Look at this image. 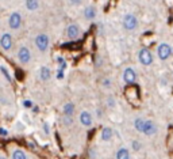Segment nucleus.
I'll return each mask as SVG.
<instances>
[{
	"instance_id": "obj_15",
	"label": "nucleus",
	"mask_w": 173,
	"mask_h": 159,
	"mask_svg": "<svg viewBox=\"0 0 173 159\" xmlns=\"http://www.w3.org/2000/svg\"><path fill=\"white\" fill-rule=\"evenodd\" d=\"M111 137H112V129L108 128V126L103 128V131H102V140L108 142V140H111Z\"/></svg>"
},
{
	"instance_id": "obj_2",
	"label": "nucleus",
	"mask_w": 173,
	"mask_h": 159,
	"mask_svg": "<svg viewBox=\"0 0 173 159\" xmlns=\"http://www.w3.org/2000/svg\"><path fill=\"white\" fill-rule=\"evenodd\" d=\"M138 59H139V63L143 65H150L153 63V55L147 48H142L138 53Z\"/></svg>"
},
{
	"instance_id": "obj_30",
	"label": "nucleus",
	"mask_w": 173,
	"mask_h": 159,
	"mask_svg": "<svg viewBox=\"0 0 173 159\" xmlns=\"http://www.w3.org/2000/svg\"><path fill=\"white\" fill-rule=\"evenodd\" d=\"M97 116H99V117H102V110H100V109L97 110Z\"/></svg>"
},
{
	"instance_id": "obj_6",
	"label": "nucleus",
	"mask_w": 173,
	"mask_h": 159,
	"mask_svg": "<svg viewBox=\"0 0 173 159\" xmlns=\"http://www.w3.org/2000/svg\"><path fill=\"white\" fill-rule=\"evenodd\" d=\"M18 57H19V61L22 64H27L30 60H31V53H30L29 48L26 46H20L18 50Z\"/></svg>"
},
{
	"instance_id": "obj_8",
	"label": "nucleus",
	"mask_w": 173,
	"mask_h": 159,
	"mask_svg": "<svg viewBox=\"0 0 173 159\" xmlns=\"http://www.w3.org/2000/svg\"><path fill=\"white\" fill-rule=\"evenodd\" d=\"M66 34H68V37H69L70 40H76L78 36H80V29H78V26H77V25L72 23V25L68 26V29H66Z\"/></svg>"
},
{
	"instance_id": "obj_13",
	"label": "nucleus",
	"mask_w": 173,
	"mask_h": 159,
	"mask_svg": "<svg viewBox=\"0 0 173 159\" xmlns=\"http://www.w3.org/2000/svg\"><path fill=\"white\" fill-rule=\"evenodd\" d=\"M73 113H74V105H73L72 102H68V103H65V106H64V116H66V117H73Z\"/></svg>"
},
{
	"instance_id": "obj_20",
	"label": "nucleus",
	"mask_w": 173,
	"mask_h": 159,
	"mask_svg": "<svg viewBox=\"0 0 173 159\" xmlns=\"http://www.w3.org/2000/svg\"><path fill=\"white\" fill-rule=\"evenodd\" d=\"M62 122H64V125H66V126L72 125L73 117H66V116H64V118H62Z\"/></svg>"
},
{
	"instance_id": "obj_16",
	"label": "nucleus",
	"mask_w": 173,
	"mask_h": 159,
	"mask_svg": "<svg viewBox=\"0 0 173 159\" xmlns=\"http://www.w3.org/2000/svg\"><path fill=\"white\" fill-rule=\"evenodd\" d=\"M50 69L47 68V67H42L41 68V72H39V76H41V79L42 80H47V79H50Z\"/></svg>"
},
{
	"instance_id": "obj_27",
	"label": "nucleus",
	"mask_w": 173,
	"mask_h": 159,
	"mask_svg": "<svg viewBox=\"0 0 173 159\" xmlns=\"http://www.w3.org/2000/svg\"><path fill=\"white\" fill-rule=\"evenodd\" d=\"M0 135H3V136H5V135H7V132H5V129H0Z\"/></svg>"
},
{
	"instance_id": "obj_1",
	"label": "nucleus",
	"mask_w": 173,
	"mask_h": 159,
	"mask_svg": "<svg viewBox=\"0 0 173 159\" xmlns=\"http://www.w3.org/2000/svg\"><path fill=\"white\" fill-rule=\"evenodd\" d=\"M138 26V19L134 14H126L123 17V27L126 30H135Z\"/></svg>"
},
{
	"instance_id": "obj_28",
	"label": "nucleus",
	"mask_w": 173,
	"mask_h": 159,
	"mask_svg": "<svg viewBox=\"0 0 173 159\" xmlns=\"http://www.w3.org/2000/svg\"><path fill=\"white\" fill-rule=\"evenodd\" d=\"M45 131H46V133H49V126H47V124H45Z\"/></svg>"
},
{
	"instance_id": "obj_24",
	"label": "nucleus",
	"mask_w": 173,
	"mask_h": 159,
	"mask_svg": "<svg viewBox=\"0 0 173 159\" xmlns=\"http://www.w3.org/2000/svg\"><path fill=\"white\" fill-rule=\"evenodd\" d=\"M103 86H104V87H110V86H111V80L110 79H104V80H103Z\"/></svg>"
},
{
	"instance_id": "obj_10",
	"label": "nucleus",
	"mask_w": 173,
	"mask_h": 159,
	"mask_svg": "<svg viewBox=\"0 0 173 159\" xmlns=\"http://www.w3.org/2000/svg\"><path fill=\"white\" fill-rule=\"evenodd\" d=\"M80 122H81V125H84V126H91L92 125V116H91V113L86 112V110L81 112Z\"/></svg>"
},
{
	"instance_id": "obj_18",
	"label": "nucleus",
	"mask_w": 173,
	"mask_h": 159,
	"mask_svg": "<svg viewBox=\"0 0 173 159\" xmlns=\"http://www.w3.org/2000/svg\"><path fill=\"white\" fill-rule=\"evenodd\" d=\"M12 159H26V154L22 150H15L12 152Z\"/></svg>"
},
{
	"instance_id": "obj_17",
	"label": "nucleus",
	"mask_w": 173,
	"mask_h": 159,
	"mask_svg": "<svg viewBox=\"0 0 173 159\" xmlns=\"http://www.w3.org/2000/svg\"><path fill=\"white\" fill-rule=\"evenodd\" d=\"M38 6H39V2H37V0H29V2H26V7H27V10H30V11L37 10Z\"/></svg>"
},
{
	"instance_id": "obj_21",
	"label": "nucleus",
	"mask_w": 173,
	"mask_h": 159,
	"mask_svg": "<svg viewBox=\"0 0 173 159\" xmlns=\"http://www.w3.org/2000/svg\"><path fill=\"white\" fill-rule=\"evenodd\" d=\"M141 147H142V145H141V143L138 142V140H134V142H132V150L134 151H139Z\"/></svg>"
},
{
	"instance_id": "obj_11",
	"label": "nucleus",
	"mask_w": 173,
	"mask_h": 159,
	"mask_svg": "<svg viewBox=\"0 0 173 159\" xmlns=\"http://www.w3.org/2000/svg\"><path fill=\"white\" fill-rule=\"evenodd\" d=\"M142 133H145L146 136H150V135L156 133V125H154L153 121H145Z\"/></svg>"
},
{
	"instance_id": "obj_12",
	"label": "nucleus",
	"mask_w": 173,
	"mask_h": 159,
	"mask_svg": "<svg viewBox=\"0 0 173 159\" xmlns=\"http://www.w3.org/2000/svg\"><path fill=\"white\" fill-rule=\"evenodd\" d=\"M96 8H95L93 6H88L85 8V11H84V17L86 18V19H89V21H92V19H95V17H96Z\"/></svg>"
},
{
	"instance_id": "obj_5",
	"label": "nucleus",
	"mask_w": 173,
	"mask_h": 159,
	"mask_svg": "<svg viewBox=\"0 0 173 159\" xmlns=\"http://www.w3.org/2000/svg\"><path fill=\"white\" fill-rule=\"evenodd\" d=\"M22 25V17L19 12H12L11 14V17L8 18V26H10L11 29H14V30H18L19 27H20Z\"/></svg>"
},
{
	"instance_id": "obj_25",
	"label": "nucleus",
	"mask_w": 173,
	"mask_h": 159,
	"mask_svg": "<svg viewBox=\"0 0 173 159\" xmlns=\"http://www.w3.org/2000/svg\"><path fill=\"white\" fill-rule=\"evenodd\" d=\"M102 65V57L100 56H97V59H96V67H100Z\"/></svg>"
},
{
	"instance_id": "obj_3",
	"label": "nucleus",
	"mask_w": 173,
	"mask_h": 159,
	"mask_svg": "<svg viewBox=\"0 0 173 159\" xmlns=\"http://www.w3.org/2000/svg\"><path fill=\"white\" fill-rule=\"evenodd\" d=\"M35 45L41 52H46L49 48V37L46 34H38L35 38Z\"/></svg>"
},
{
	"instance_id": "obj_14",
	"label": "nucleus",
	"mask_w": 173,
	"mask_h": 159,
	"mask_svg": "<svg viewBox=\"0 0 173 159\" xmlns=\"http://www.w3.org/2000/svg\"><path fill=\"white\" fill-rule=\"evenodd\" d=\"M116 159H130V152L127 148L122 147L118 150V152H116Z\"/></svg>"
},
{
	"instance_id": "obj_7",
	"label": "nucleus",
	"mask_w": 173,
	"mask_h": 159,
	"mask_svg": "<svg viewBox=\"0 0 173 159\" xmlns=\"http://www.w3.org/2000/svg\"><path fill=\"white\" fill-rule=\"evenodd\" d=\"M0 46L3 48V50H10L12 48V37L11 34L4 33L0 38Z\"/></svg>"
},
{
	"instance_id": "obj_19",
	"label": "nucleus",
	"mask_w": 173,
	"mask_h": 159,
	"mask_svg": "<svg viewBox=\"0 0 173 159\" xmlns=\"http://www.w3.org/2000/svg\"><path fill=\"white\" fill-rule=\"evenodd\" d=\"M143 124H145V121H143L142 118H137V120H135V122H134L135 129H137L138 132H142L143 131Z\"/></svg>"
},
{
	"instance_id": "obj_29",
	"label": "nucleus",
	"mask_w": 173,
	"mask_h": 159,
	"mask_svg": "<svg viewBox=\"0 0 173 159\" xmlns=\"http://www.w3.org/2000/svg\"><path fill=\"white\" fill-rule=\"evenodd\" d=\"M91 158H95V151L91 150Z\"/></svg>"
},
{
	"instance_id": "obj_4",
	"label": "nucleus",
	"mask_w": 173,
	"mask_h": 159,
	"mask_svg": "<svg viewBox=\"0 0 173 159\" xmlns=\"http://www.w3.org/2000/svg\"><path fill=\"white\" fill-rule=\"evenodd\" d=\"M157 55H158V57L161 59V60H168V59L170 57V55H172V48H170L169 44H161L158 46V49H157Z\"/></svg>"
},
{
	"instance_id": "obj_23",
	"label": "nucleus",
	"mask_w": 173,
	"mask_h": 159,
	"mask_svg": "<svg viewBox=\"0 0 173 159\" xmlns=\"http://www.w3.org/2000/svg\"><path fill=\"white\" fill-rule=\"evenodd\" d=\"M107 105H108L110 107H114V106H115V101H114V97H108Z\"/></svg>"
},
{
	"instance_id": "obj_9",
	"label": "nucleus",
	"mask_w": 173,
	"mask_h": 159,
	"mask_svg": "<svg viewBox=\"0 0 173 159\" xmlns=\"http://www.w3.org/2000/svg\"><path fill=\"white\" fill-rule=\"evenodd\" d=\"M123 79L127 84H131L135 82V72L132 68H126L123 72Z\"/></svg>"
},
{
	"instance_id": "obj_22",
	"label": "nucleus",
	"mask_w": 173,
	"mask_h": 159,
	"mask_svg": "<svg viewBox=\"0 0 173 159\" xmlns=\"http://www.w3.org/2000/svg\"><path fill=\"white\" fill-rule=\"evenodd\" d=\"M0 71L3 72V75H4L5 78H7V80H10V82H11V80H12V79H11V76H10V74H8V72H7V69H5L4 67H2V68H0Z\"/></svg>"
},
{
	"instance_id": "obj_31",
	"label": "nucleus",
	"mask_w": 173,
	"mask_h": 159,
	"mask_svg": "<svg viewBox=\"0 0 173 159\" xmlns=\"http://www.w3.org/2000/svg\"><path fill=\"white\" fill-rule=\"evenodd\" d=\"M0 159H5V158H4V156H0Z\"/></svg>"
},
{
	"instance_id": "obj_26",
	"label": "nucleus",
	"mask_w": 173,
	"mask_h": 159,
	"mask_svg": "<svg viewBox=\"0 0 173 159\" xmlns=\"http://www.w3.org/2000/svg\"><path fill=\"white\" fill-rule=\"evenodd\" d=\"M24 106H26V107H31L32 103H31L30 101H24Z\"/></svg>"
}]
</instances>
